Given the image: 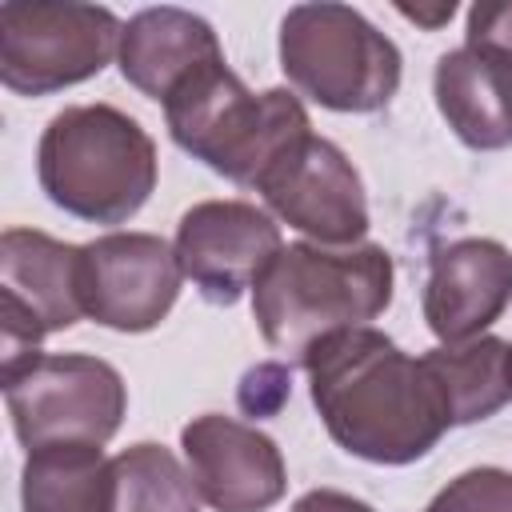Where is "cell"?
Listing matches in <instances>:
<instances>
[{
  "label": "cell",
  "instance_id": "obj_1",
  "mask_svg": "<svg viewBox=\"0 0 512 512\" xmlns=\"http://www.w3.org/2000/svg\"><path fill=\"white\" fill-rule=\"evenodd\" d=\"M300 368L328 436L356 460L416 464L452 428L424 356H408L372 324L320 340Z\"/></svg>",
  "mask_w": 512,
  "mask_h": 512
},
{
  "label": "cell",
  "instance_id": "obj_2",
  "mask_svg": "<svg viewBox=\"0 0 512 512\" xmlns=\"http://www.w3.org/2000/svg\"><path fill=\"white\" fill-rule=\"evenodd\" d=\"M392 288L396 264L384 244L324 248L292 240L256 280L252 316L264 344L300 368L320 340L372 324L392 304Z\"/></svg>",
  "mask_w": 512,
  "mask_h": 512
},
{
  "label": "cell",
  "instance_id": "obj_3",
  "mask_svg": "<svg viewBox=\"0 0 512 512\" xmlns=\"http://www.w3.org/2000/svg\"><path fill=\"white\" fill-rule=\"evenodd\" d=\"M156 144L112 104H68L36 144L40 192L88 224H128L156 188Z\"/></svg>",
  "mask_w": 512,
  "mask_h": 512
},
{
  "label": "cell",
  "instance_id": "obj_4",
  "mask_svg": "<svg viewBox=\"0 0 512 512\" xmlns=\"http://www.w3.org/2000/svg\"><path fill=\"white\" fill-rule=\"evenodd\" d=\"M160 108L172 144L240 188H256L268 164L312 132L308 108L296 92H252L224 56L176 84Z\"/></svg>",
  "mask_w": 512,
  "mask_h": 512
},
{
  "label": "cell",
  "instance_id": "obj_5",
  "mask_svg": "<svg viewBox=\"0 0 512 512\" xmlns=\"http://www.w3.org/2000/svg\"><path fill=\"white\" fill-rule=\"evenodd\" d=\"M280 68L296 96L328 112H380L404 76V56L352 4H296L280 20Z\"/></svg>",
  "mask_w": 512,
  "mask_h": 512
},
{
  "label": "cell",
  "instance_id": "obj_6",
  "mask_svg": "<svg viewBox=\"0 0 512 512\" xmlns=\"http://www.w3.org/2000/svg\"><path fill=\"white\" fill-rule=\"evenodd\" d=\"M4 404L16 440L32 452L44 444H108L128 412L124 376L84 352H32L0 364Z\"/></svg>",
  "mask_w": 512,
  "mask_h": 512
},
{
  "label": "cell",
  "instance_id": "obj_7",
  "mask_svg": "<svg viewBox=\"0 0 512 512\" xmlns=\"http://www.w3.org/2000/svg\"><path fill=\"white\" fill-rule=\"evenodd\" d=\"M120 16L104 4H0V84L16 96H52L100 76L120 52Z\"/></svg>",
  "mask_w": 512,
  "mask_h": 512
},
{
  "label": "cell",
  "instance_id": "obj_8",
  "mask_svg": "<svg viewBox=\"0 0 512 512\" xmlns=\"http://www.w3.org/2000/svg\"><path fill=\"white\" fill-rule=\"evenodd\" d=\"M264 208L324 248H356L368 236V196L356 164L328 136H300L256 180Z\"/></svg>",
  "mask_w": 512,
  "mask_h": 512
},
{
  "label": "cell",
  "instance_id": "obj_9",
  "mask_svg": "<svg viewBox=\"0 0 512 512\" xmlns=\"http://www.w3.org/2000/svg\"><path fill=\"white\" fill-rule=\"evenodd\" d=\"M80 304V244L40 228H4L0 236V332L4 360L40 352V340L72 328Z\"/></svg>",
  "mask_w": 512,
  "mask_h": 512
},
{
  "label": "cell",
  "instance_id": "obj_10",
  "mask_svg": "<svg viewBox=\"0 0 512 512\" xmlns=\"http://www.w3.org/2000/svg\"><path fill=\"white\" fill-rule=\"evenodd\" d=\"M184 284L176 248L156 232H104L80 244L84 316L112 332H152Z\"/></svg>",
  "mask_w": 512,
  "mask_h": 512
},
{
  "label": "cell",
  "instance_id": "obj_11",
  "mask_svg": "<svg viewBox=\"0 0 512 512\" xmlns=\"http://www.w3.org/2000/svg\"><path fill=\"white\" fill-rule=\"evenodd\" d=\"M172 248L184 280H192L208 304L232 308L256 288L272 256L284 248V236L280 220L252 200H200L180 216Z\"/></svg>",
  "mask_w": 512,
  "mask_h": 512
},
{
  "label": "cell",
  "instance_id": "obj_12",
  "mask_svg": "<svg viewBox=\"0 0 512 512\" xmlns=\"http://www.w3.org/2000/svg\"><path fill=\"white\" fill-rule=\"evenodd\" d=\"M184 468L212 512H268L288 492L280 444L236 416L204 412L180 428Z\"/></svg>",
  "mask_w": 512,
  "mask_h": 512
},
{
  "label": "cell",
  "instance_id": "obj_13",
  "mask_svg": "<svg viewBox=\"0 0 512 512\" xmlns=\"http://www.w3.org/2000/svg\"><path fill=\"white\" fill-rule=\"evenodd\" d=\"M512 304V252L492 236H460L428 256L424 320L440 344L484 336Z\"/></svg>",
  "mask_w": 512,
  "mask_h": 512
},
{
  "label": "cell",
  "instance_id": "obj_14",
  "mask_svg": "<svg viewBox=\"0 0 512 512\" xmlns=\"http://www.w3.org/2000/svg\"><path fill=\"white\" fill-rule=\"evenodd\" d=\"M432 96L464 148L500 152L512 144V52L472 40L448 48L432 68Z\"/></svg>",
  "mask_w": 512,
  "mask_h": 512
},
{
  "label": "cell",
  "instance_id": "obj_15",
  "mask_svg": "<svg viewBox=\"0 0 512 512\" xmlns=\"http://www.w3.org/2000/svg\"><path fill=\"white\" fill-rule=\"evenodd\" d=\"M220 56H224L220 36L204 16L160 4V8L136 12L124 24L116 68L140 96L164 104L176 84H184L196 68Z\"/></svg>",
  "mask_w": 512,
  "mask_h": 512
},
{
  "label": "cell",
  "instance_id": "obj_16",
  "mask_svg": "<svg viewBox=\"0 0 512 512\" xmlns=\"http://www.w3.org/2000/svg\"><path fill=\"white\" fill-rule=\"evenodd\" d=\"M116 472L104 444H44L24 456V512H112Z\"/></svg>",
  "mask_w": 512,
  "mask_h": 512
},
{
  "label": "cell",
  "instance_id": "obj_17",
  "mask_svg": "<svg viewBox=\"0 0 512 512\" xmlns=\"http://www.w3.org/2000/svg\"><path fill=\"white\" fill-rule=\"evenodd\" d=\"M424 364L444 392L452 428L488 420L512 404V344L492 332L464 344H436L424 352Z\"/></svg>",
  "mask_w": 512,
  "mask_h": 512
},
{
  "label": "cell",
  "instance_id": "obj_18",
  "mask_svg": "<svg viewBox=\"0 0 512 512\" xmlns=\"http://www.w3.org/2000/svg\"><path fill=\"white\" fill-rule=\"evenodd\" d=\"M116 500L112 512H200V492L180 456L156 440L128 444L112 456Z\"/></svg>",
  "mask_w": 512,
  "mask_h": 512
},
{
  "label": "cell",
  "instance_id": "obj_19",
  "mask_svg": "<svg viewBox=\"0 0 512 512\" xmlns=\"http://www.w3.org/2000/svg\"><path fill=\"white\" fill-rule=\"evenodd\" d=\"M424 512H512V472L480 464L448 480Z\"/></svg>",
  "mask_w": 512,
  "mask_h": 512
},
{
  "label": "cell",
  "instance_id": "obj_20",
  "mask_svg": "<svg viewBox=\"0 0 512 512\" xmlns=\"http://www.w3.org/2000/svg\"><path fill=\"white\" fill-rule=\"evenodd\" d=\"M464 40L472 44H496L512 52V0L504 4H472L468 8V32Z\"/></svg>",
  "mask_w": 512,
  "mask_h": 512
},
{
  "label": "cell",
  "instance_id": "obj_21",
  "mask_svg": "<svg viewBox=\"0 0 512 512\" xmlns=\"http://www.w3.org/2000/svg\"><path fill=\"white\" fill-rule=\"evenodd\" d=\"M292 512H376V508L340 488H312L292 504Z\"/></svg>",
  "mask_w": 512,
  "mask_h": 512
},
{
  "label": "cell",
  "instance_id": "obj_22",
  "mask_svg": "<svg viewBox=\"0 0 512 512\" xmlns=\"http://www.w3.org/2000/svg\"><path fill=\"white\" fill-rule=\"evenodd\" d=\"M400 16H408V20H416V24H424V28H440V24H448L452 20V12H456V4L448 0V4H436V8H408V4H400L396 8Z\"/></svg>",
  "mask_w": 512,
  "mask_h": 512
}]
</instances>
